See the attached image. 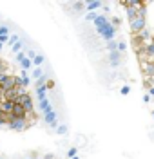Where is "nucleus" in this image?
<instances>
[{"label": "nucleus", "instance_id": "nucleus-1", "mask_svg": "<svg viewBox=\"0 0 154 159\" xmlns=\"http://www.w3.org/2000/svg\"><path fill=\"white\" fill-rule=\"evenodd\" d=\"M15 103H18V105H22L26 112H29V110H33V105H35V103H33V98H31V96L27 94V92H24V94H20L18 98L15 99Z\"/></svg>", "mask_w": 154, "mask_h": 159}, {"label": "nucleus", "instance_id": "nucleus-2", "mask_svg": "<svg viewBox=\"0 0 154 159\" xmlns=\"http://www.w3.org/2000/svg\"><path fill=\"white\" fill-rule=\"evenodd\" d=\"M145 25H147V20H145V18H134V20H131V29H133L134 34L142 33V31L145 29Z\"/></svg>", "mask_w": 154, "mask_h": 159}, {"label": "nucleus", "instance_id": "nucleus-3", "mask_svg": "<svg viewBox=\"0 0 154 159\" xmlns=\"http://www.w3.org/2000/svg\"><path fill=\"white\" fill-rule=\"evenodd\" d=\"M0 85L4 90H9L15 87V76H6V74H0Z\"/></svg>", "mask_w": 154, "mask_h": 159}, {"label": "nucleus", "instance_id": "nucleus-4", "mask_svg": "<svg viewBox=\"0 0 154 159\" xmlns=\"http://www.w3.org/2000/svg\"><path fill=\"white\" fill-rule=\"evenodd\" d=\"M7 127H9L11 130H24L26 129V123H24V119H11L9 123H7Z\"/></svg>", "mask_w": 154, "mask_h": 159}, {"label": "nucleus", "instance_id": "nucleus-5", "mask_svg": "<svg viewBox=\"0 0 154 159\" xmlns=\"http://www.w3.org/2000/svg\"><path fill=\"white\" fill-rule=\"evenodd\" d=\"M27 112L24 110V107L22 105H18V103H15V107H13V110H11V116H15L16 119H24V116H26Z\"/></svg>", "mask_w": 154, "mask_h": 159}, {"label": "nucleus", "instance_id": "nucleus-6", "mask_svg": "<svg viewBox=\"0 0 154 159\" xmlns=\"http://www.w3.org/2000/svg\"><path fill=\"white\" fill-rule=\"evenodd\" d=\"M142 52L145 56H149V58H154V43H145L142 47Z\"/></svg>", "mask_w": 154, "mask_h": 159}, {"label": "nucleus", "instance_id": "nucleus-7", "mask_svg": "<svg viewBox=\"0 0 154 159\" xmlns=\"http://www.w3.org/2000/svg\"><path fill=\"white\" fill-rule=\"evenodd\" d=\"M109 60H111V65H113V67H118V63H120V52H118V51L109 52Z\"/></svg>", "mask_w": 154, "mask_h": 159}, {"label": "nucleus", "instance_id": "nucleus-8", "mask_svg": "<svg viewBox=\"0 0 154 159\" xmlns=\"http://www.w3.org/2000/svg\"><path fill=\"white\" fill-rule=\"evenodd\" d=\"M13 107H15V101H9V99H6V101H4V105H2V112H4V114H9L11 110H13Z\"/></svg>", "mask_w": 154, "mask_h": 159}, {"label": "nucleus", "instance_id": "nucleus-9", "mask_svg": "<svg viewBox=\"0 0 154 159\" xmlns=\"http://www.w3.org/2000/svg\"><path fill=\"white\" fill-rule=\"evenodd\" d=\"M42 110H44V114H47V112H53V105L49 103V99H44L40 101V105H38Z\"/></svg>", "mask_w": 154, "mask_h": 159}, {"label": "nucleus", "instance_id": "nucleus-10", "mask_svg": "<svg viewBox=\"0 0 154 159\" xmlns=\"http://www.w3.org/2000/svg\"><path fill=\"white\" fill-rule=\"evenodd\" d=\"M98 7H102V2H98V0H92V2H85V9H87V11L98 9Z\"/></svg>", "mask_w": 154, "mask_h": 159}, {"label": "nucleus", "instance_id": "nucleus-11", "mask_svg": "<svg viewBox=\"0 0 154 159\" xmlns=\"http://www.w3.org/2000/svg\"><path fill=\"white\" fill-rule=\"evenodd\" d=\"M45 85L44 87H36V98H38V101H44V99H47L45 98Z\"/></svg>", "mask_w": 154, "mask_h": 159}, {"label": "nucleus", "instance_id": "nucleus-12", "mask_svg": "<svg viewBox=\"0 0 154 159\" xmlns=\"http://www.w3.org/2000/svg\"><path fill=\"white\" fill-rule=\"evenodd\" d=\"M44 61H45V58H44L42 54H36V58L33 60V65H35V67H40V65H44Z\"/></svg>", "mask_w": 154, "mask_h": 159}, {"label": "nucleus", "instance_id": "nucleus-13", "mask_svg": "<svg viewBox=\"0 0 154 159\" xmlns=\"http://www.w3.org/2000/svg\"><path fill=\"white\" fill-rule=\"evenodd\" d=\"M20 65H22V69H24V70H27V69H31V67H33V61H31L29 58H24L20 61Z\"/></svg>", "mask_w": 154, "mask_h": 159}, {"label": "nucleus", "instance_id": "nucleus-14", "mask_svg": "<svg viewBox=\"0 0 154 159\" xmlns=\"http://www.w3.org/2000/svg\"><path fill=\"white\" fill-rule=\"evenodd\" d=\"M16 42H18V34H16V33H13L9 38H7V45H9V47H13Z\"/></svg>", "mask_w": 154, "mask_h": 159}, {"label": "nucleus", "instance_id": "nucleus-15", "mask_svg": "<svg viewBox=\"0 0 154 159\" xmlns=\"http://www.w3.org/2000/svg\"><path fill=\"white\" fill-rule=\"evenodd\" d=\"M11 49H13V52H20V51H26V47H24V43L18 40V42H16V43H15Z\"/></svg>", "mask_w": 154, "mask_h": 159}, {"label": "nucleus", "instance_id": "nucleus-16", "mask_svg": "<svg viewBox=\"0 0 154 159\" xmlns=\"http://www.w3.org/2000/svg\"><path fill=\"white\" fill-rule=\"evenodd\" d=\"M42 76H44V70H42L40 67H35V69H33V78H35V80H40Z\"/></svg>", "mask_w": 154, "mask_h": 159}, {"label": "nucleus", "instance_id": "nucleus-17", "mask_svg": "<svg viewBox=\"0 0 154 159\" xmlns=\"http://www.w3.org/2000/svg\"><path fill=\"white\" fill-rule=\"evenodd\" d=\"M105 47H107V51H109V52H113V51H118V43L111 40V42H107V45H105Z\"/></svg>", "mask_w": 154, "mask_h": 159}, {"label": "nucleus", "instance_id": "nucleus-18", "mask_svg": "<svg viewBox=\"0 0 154 159\" xmlns=\"http://www.w3.org/2000/svg\"><path fill=\"white\" fill-rule=\"evenodd\" d=\"M26 58H29L31 61L36 58V51L35 49H26Z\"/></svg>", "mask_w": 154, "mask_h": 159}, {"label": "nucleus", "instance_id": "nucleus-19", "mask_svg": "<svg viewBox=\"0 0 154 159\" xmlns=\"http://www.w3.org/2000/svg\"><path fill=\"white\" fill-rule=\"evenodd\" d=\"M143 70H145V74H147V76H152V74H154V65H152V63H149V65H145V67H143Z\"/></svg>", "mask_w": 154, "mask_h": 159}, {"label": "nucleus", "instance_id": "nucleus-20", "mask_svg": "<svg viewBox=\"0 0 154 159\" xmlns=\"http://www.w3.org/2000/svg\"><path fill=\"white\" fill-rule=\"evenodd\" d=\"M2 36H9V27L7 25H0V38Z\"/></svg>", "mask_w": 154, "mask_h": 159}, {"label": "nucleus", "instance_id": "nucleus-21", "mask_svg": "<svg viewBox=\"0 0 154 159\" xmlns=\"http://www.w3.org/2000/svg\"><path fill=\"white\" fill-rule=\"evenodd\" d=\"M138 36H140V38L143 40V42H147V40L151 38V34H149V31H147V29H143L142 33H138Z\"/></svg>", "mask_w": 154, "mask_h": 159}, {"label": "nucleus", "instance_id": "nucleus-22", "mask_svg": "<svg viewBox=\"0 0 154 159\" xmlns=\"http://www.w3.org/2000/svg\"><path fill=\"white\" fill-rule=\"evenodd\" d=\"M56 132L62 134V136H65V134H67V127H65V125H58V127H56Z\"/></svg>", "mask_w": 154, "mask_h": 159}, {"label": "nucleus", "instance_id": "nucleus-23", "mask_svg": "<svg viewBox=\"0 0 154 159\" xmlns=\"http://www.w3.org/2000/svg\"><path fill=\"white\" fill-rule=\"evenodd\" d=\"M125 49H127V43L125 42H118V52H123Z\"/></svg>", "mask_w": 154, "mask_h": 159}, {"label": "nucleus", "instance_id": "nucleus-24", "mask_svg": "<svg viewBox=\"0 0 154 159\" xmlns=\"http://www.w3.org/2000/svg\"><path fill=\"white\" fill-rule=\"evenodd\" d=\"M76 152H78V148H69L67 150V156H69V157H76Z\"/></svg>", "mask_w": 154, "mask_h": 159}, {"label": "nucleus", "instance_id": "nucleus-25", "mask_svg": "<svg viewBox=\"0 0 154 159\" xmlns=\"http://www.w3.org/2000/svg\"><path fill=\"white\" fill-rule=\"evenodd\" d=\"M24 58H26V51H20V52H16V61H22Z\"/></svg>", "mask_w": 154, "mask_h": 159}, {"label": "nucleus", "instance_id": "nucleus-26", "mask_svg": "<svg viewBox=\"0 0 154 159\" xmlns=\"http://www.w3.org/2000/svg\"><path fill=\"white\" fill-rule=\"evenodd\" d=\"M74 9H76V11L85 9V4H82V2H76V4H74Z\"/></svg>", "mask_w": 154, "mask_h": 159}, {"label": "nucleus", "instance_id": "nucleus-27", "mask_svg": "<svg viewBox=\"0 0 154 159\" xmlns=\"http://www.w3.org/2000/svg\"><path fill=\"white\" fill-rule=\"evenodd\" d=\"M129 92H131V89H129V87H122V94H123V96H127Z\"/></svg>", "mask_w": 154, "mask_h": 159}, {"label": "nucleus", "instance_id": "nucleus-28", "mask_svg": "<svg viewBox=\"0 0 154 159\" xmlns=\"http://www.w3.org/2000/svg\"><path fill=\"white\" fill-rule=\"evenodd\" d=\"M143 101L145 103H149V101H151V96H149V94H143Z\"/></svg>", "mask_w": 154, "mask_h": 159}, {"label": "nucleus", "instance_id": "nucleus-29", "mask_svg": "<svg viewBox=\"0 0 154 159\" xmlns=\"http://www.w3.org/2000/svg\"><path fill=\"white\" fill-rule=\"evenodd\" d=\"M149 96H154V87L151 89V94H149Z\"/></svg>", "mask_w": 154, "mask_h": 159}, {"label": "nucleus", "instance_id": "nucleus-30", "mask_svg": "<svg viewBox=\"0 0 154 159\" xmlns=\"http://www.w3.org/2000/svg\"><path fill=\"white\" fill-rule=\"evenodd\" d=\"M2 47H4V45H2V43H0V51H2Z\"/></svg>", "mask_w": 154, "mask_h": 159}, {"label": "nucleus", "instance_id": "nucleus-31", "mask_svg": "<svg viewBox=\"0 0 154 159\" xmlns=\"http://www.w3.org/2000/svg\"><path fill=\"white\" fill-rule=\"evenodd\" d=\"M72 159H78V156H76V157H72Z\"/></svg>", "mask_w": 154, "mask_h": 159}, {"label": "nucleus", "instance_id": "nucleus-32", "mask_svg": "<svg viewBox=\"0 0 154 159\" xmlns=\"http://www.w3.org/2000/svg\"><path fill=\"white\" fill-rule=\"evenodd\" d=\"M152 116H154V112H152Z\"/></svg>", "mask_w": 154, "mask_h": 159}]
</instances>
